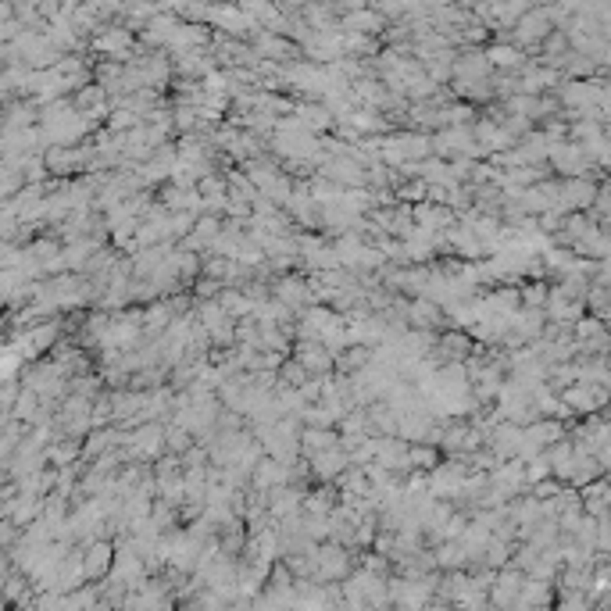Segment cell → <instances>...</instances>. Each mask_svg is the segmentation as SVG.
Segmentation results:
<instances>
[{"mask_svg": "<svg viewBox=\"0 0 611 611\" xmlns=\"http://www.w3.org/2000/svg\"><path fill=\"white\" fill-rule=\"evenodd\" d=\"M36 408H40V397H36L33 390H26V394L19 397V404H15L11 419H19V422H36Z\"/></svg>", "mask_w": 611, "mask_h": 611, "instance_id": "cell-3", "label": "cell"}, {"mask_svg": "<svg viewBox=\"0 0 611 611\" xmlns=\"http://www.w3.org/2000/svg\"><path fill=\"white\" fill-rule=\"evenodd\" d=\"M518 586H522V575H518V572H504V575H500V586L493 590V600L508 604V600L515 597V590H518Z\"/></svg>", "mask_w": 611, "mask_h": 611, "instance_id": "cell-4", "label": "cell"}, {"mask_svg": "<svg viewBox=\"0 0 611 611\" xmlns=\"http://www.w3.org/2000/svg\"><path fill=\"white\" fill-rule=\"evenodd\" d=\"M0 586H4V582H0Z\"/></svg>", "mask_w": 611, "mask_h": 611, "instance_id": "cell-8", "label": "cell"}, {"mask_svg": "<svg viewBox=\"0 0 611 611\" xmlns=\"http://www.w3.org/2000/svg\"><path fill=\"white\" fill-rule=\"evenodd\" d=\"M297 361L308 369V372H329V365H333V358H329V351H326V344L322 340H304V344H297Z\"/></svg>", "mask_w": 611, "mask_h": 611, "instance_id": "cell-2", "label": "cell"}, {"mask_svg": "<svg viewBox=\"0 0 611 611\" xmlns=\"http://www.w3.org/2000/svg\"><path fill=\"white\" fill-rule=\"evenodd\" d=\"M397 193H401L404 200H419V197H426V179H422V183H411V186H408V183H397Z\"/></svg>", "mask_w": 611, "mask_h": 611, "instance_id": "cell-6", "label": "cell"}, {"mask_svg": "<svg viewBox=\"0 0 611 611\" xmlns=\"http://www.w3.org/2000/svg\"><path fill=\"white\" fill-rule=\"evenodd\" d=\"M76 451H79L76 443H61V447H54V451H51V461H54V465H65L68 458H76Z\"/></svg>", "mask_w": 611, "mask_h": 611, "instance_id": "cell-7", "label": "cell"}, {"mask_svg": "<svg viewBox=\"0 0 611 611\" xmlns=\"http://www.w3.org/2000/svg\"><path fill=\"white\" fill-rule=\"evenodd\" d=\"M79 565H83V579L93 582L97 575L111 568V543H90L86 554H79Z\"/></svg>", "mask_w": 611, "mask_h": 611, "instance_id": "cell-1", "label": "cell"}, {"mask_svg": "<svg viewBox=\"0 0 611 611\" xmlns=\"http://www.w3.org/2000/svg\"><path fill=\"white\" fill-rule=\"evenodd\" d=\"M543 300H547V286L543 282H533V286L522 289V304H525V308H540Z\"/></svg>", "mask_w": 611, "mask_h": 611, "instance_id": "cell-5", "label": "cell"}]
</instances>
